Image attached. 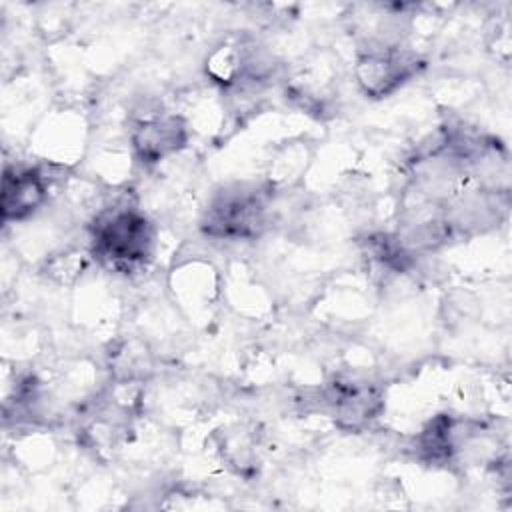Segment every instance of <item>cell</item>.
I'll list each match as a JSON object with an SVG mask.
<instances>
[{"label": "cell", "mask_w": 512, "mask_h": 512, "mask_svg": "<svg viewBox=\"0 0 512 512\" xmlns=\"http://www.w3.org/2000/svg\"><path fill=\"white\" fill-rule=\"evenodd\" d=\"M50 180L40 166L6 164L2 174V222H22L34 216L48 200Z\"/></svg>", "instance_id": "cell-5"}, {"label": "cell", "mask_w": 512, "mask_h": 512, "mask_svg": "<svg viewBox=\"0 0 512 512\" xmlns=\"http://www.w3.org/2000/svg\"><path fill=\"white\" fill-rule=\"evenodd\" d=\"M88 238L90 256L114 274L132 276L154 258L156 228L128 200L102 208L88 226Z\"/></svg>", "instance_id": "cell-1"}, {"label": "cell", "mask_w": 512, "mask_h": 512, "mask_svg": "<svg viewBox=\"0 0 512 512\" xmlns=\"http://www.w3.org/2000/svg\"><path fill=\"white\" fill-rule=\"evenodd\" d=\"M322 404L330 410L334 422L342 430H362L382 410L384 400L380 390L368 384L332 382L322 392Z\"/></svg>", "instance_id": "cell-6"}, {"label": "cell", "mask_w": 512, "mask_h": 512, "mask_svg": "<svg viewBox=\"0 0 512 512\" xmlns=\"http://www.w3.org/2000/svg\"><path fill=\"white\" fill-rule=\"evenodd\" d=\"M206 74L222 86H234L244 80V42L216 46L206 58Z\"/></svg>", "instance_id": "cell-7"}, {"label": "cell", "mask_w": 512, "mask_h": 512, "mask_svg": "<svg viewBox=\"0 0 512 512\" xmlns=\"http://www.w3.org/2000/svg\"><path fill=\"white\" fill-rule=\"evenodd\" d=\"M424 60L396 42H368L360 48L354 62V78L364 96L380 100L394 94L410 78H414Z\"/></svg>", "instance_id": "cell-3"}, {"label": "cell", "mask_w": 512, "mask_h": 512, "mask_svg": "<svg viewBox=\"0 0 512 512\" xmlns=\"http://www.w3.org/2000/svg\"><path fill=\"white\" fill-rule=\"evenodd\" d=\"M84 266H86L84 254H80V252H62V254L54 256L52 260L46 262V274L50 278L62 282V284H68L78 276V272L82 274Z\"/></svg>", "instance_id": "cell-8"}, {"label": "cell", "mask_w": 512, "mask_h": 512, "mask_svg": "<svg viewBox=\"0 0 512 512\" xmlns=\"http://www.w3.org/2000/svg\"><path fill=\"white\" fill-rule=\"evenodd\" d=\"M268 190L256 184H228L202 210L200 230L214 240H254L268 226Z\"/></svg>", "instance_id": "cell-2"}, {"label": "cell", "mask_w": 512, "mask_h": 512, "mask_svg": "<svg viewBox=\"0 0 512 512\" xmlns=\"http://www.w3.org/2000/svg\"><path fill=\"white\" fill-rule=\"evenodd\" d=\"M128 138L134 158L150 168L184 150L190 130L180 114L146 108L132 118Z\"/></svg>", "instance_id": "cell-4"}]
</instances>
